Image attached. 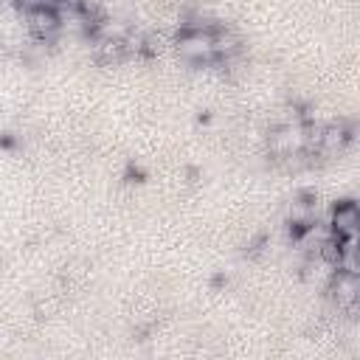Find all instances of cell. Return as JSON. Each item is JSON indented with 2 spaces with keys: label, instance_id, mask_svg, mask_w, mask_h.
I'll return each mask as SVG.
<instances>
[{
  "label": "cell",
  "instance_id": "1",
  "mask_svg": "<svg viewBox=\"0 0 360 360\" xmlns=\"http://www.w3.org/2000/svg\"><path fill=\"white\" fill-rule=\"evenodd\" d=\"M174 48L183 59L208 65V62L217 59V53H214V28H186L177 37Z\"/></svg>",
  "mask_w": 360,
  "mask_h": 360
},
{
  "label": "cell",
  "instance_id": "2",
  "mask_svg": "<svg viewBox=\"0 0 360 360\" xmlns=\"http://www.w3.org/2000/svg\"><path fill=\"white\" fill-rule=\"evenodd\" d=\"M329 225L338 236H360V202L354 200H343L329 211Z\"/></svg>",
  "mask_w": 360,
  "mask_h": 360
},
{
  "label": "cell",
  "instance_id": "3",
  "mask_svg": "<svg viewBox=\"0 0 360 360\" xmlns=\"http://www.w3.org/2000/svg\"><path fill=\"white\" fill-rule=\"evenodd\" d=\"M25 22H28V31L42 42L53 39L62 31V17L56 8H34L25 14Z\"/></svg>",
  "mask_w": 360,
  "mask_h": 360
},
{
  "label": "cell",
  "instance_id": "4",
  "mask_svg": "<svg viewBox=\"0 0 360 360\" xmlns=\"http://www.w3.org/2000/svg\"><path fill=\"white\" fill-rule=\"evenodd\" d=\"M352 141V129L343 121H332L323 124V138H321V155H338L346 149V143Z\"/></svg>",
  "mask_w": 360,
  "mask_h": 360
}]
</instances>
